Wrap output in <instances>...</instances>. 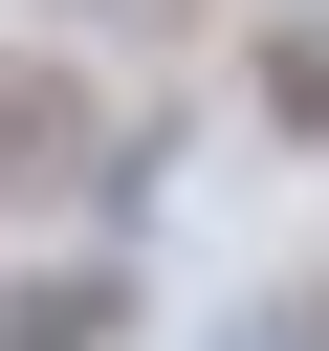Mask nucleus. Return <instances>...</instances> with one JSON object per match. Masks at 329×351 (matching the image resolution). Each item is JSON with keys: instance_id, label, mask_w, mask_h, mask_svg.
Instances as JSON below:
<instances>
[{"instance_id": "f257e3e1", "label": "nucleus", "mask_w": 329, "mask_h": 351, "mask_svg": "<svg viewBox=\"0 0 329 351\" xmlns=\"http://www.w3.org/2000/svg\"><path fill=\"white\" fill-rule=\"evenodd\" d=\"M0 197H88V219H132V197H154V154H132L44 44H0Z\"/></svg>"}, {"instance_id": "f03ea898", "label": "nucleus", "mask_w": 329, "mask_h": 351, "mask_svg": "<svg viewBox=\"0 0 329 351\" xmlns=\"http://www.w3.org/2000/svg\"><path fill=\"white\" fill-rule=\"evenodd\" d=\"M132 329V263H22L0 285V351H110Z\"/></svg>"}, {"instance_id": "7ed1b4c3", "label": "nucleus", "mask_w": 329, "mask_h": 351, "mask_svg": "<svg viewBox=\"0 0 329 351\" xmlns=\"http://www.w3.org/2000/svg\"><path fill=\"white\" fill-rule=\"evenodd\" d=\"M263 88H285V132H329V22H285V44H263Z\"/></svg>"}, {"instance_id": "20e7f679", "label": "nucleus", "mask_w": 329, "mask_h": 351, "mask_svg": "<svg viewBox=\"0 0 329 351\" xmlns=\"http://www.w3.org/2000/svg\"><path fill=\"white\" fill-rule=\"evenodd\" d=\"M219 351H329V285H285V307H241Z\"/></svg>"}]
</instances>
